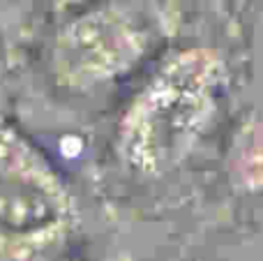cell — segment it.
<instances>
[{
	"label": "cell",
	"instance_id": "obj_1",
	"mask_svg": "<svg viewBox=\"0 0 263 261\" xmlns=\"http://www.w3.org/2000/svg\"><path fill=\"white\" fill-rule=\"evenodd\" d=\"M215 63L185 51L159 67L125 111L118 153L132 171L162 176L192 151L213 106Z\"/></svg>",
	"mask_w": 263,
	"mask_h": 261
},
{
	"label": "cell",
	"instance_id": "obj_2",
	"mask_svg": "<svg viewBox=\"0 0 263 261\" xmlns=\"http://www.w3.org/2000/svg\"><path fill=\"white\" fill-rule=\"evenodd\" d=\"M141 37L116 9H97L77 18L60 37L55 60L58 72L72 86L114 79L141 53Z\"/></svg>",
	"mask_w": 263,
	"mask_h": 261
}]
</instances>
